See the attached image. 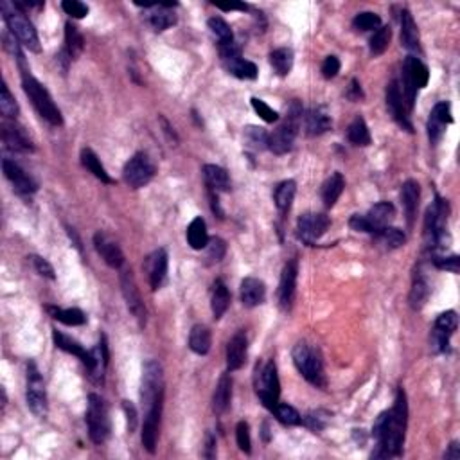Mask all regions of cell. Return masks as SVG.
Returning a JSON list of instances; mask_svg holds the SVG:
<instances>
[{
	"label": "cell",
	"instance_id": "obj_1",
	"mask_svg": "<svg viewBox=\"0 0 460 460\" xmlns=\"http://www.w3.org/2000/svg\"><path fill=\"white\" fill-rule=\"evenodd\" d=\"M406 423H408V403H406L404 391L399 388L392 410L380 414L372 426V437L377 441V451L372 453L374 459H380V457L388 459V457L401 455Z\"/></svg>",
	"mask_w": 460,
	"mask_h": 460
},
{
	"label": "cell",
	"instance_id": "obj_2",
	"mask_svg": "<svg viewBox=\"0 0 460 460\" xmlns=\"http://www.w3.org/2000/svg\"><path fill=\"white\" fill-rule=\"evenodd\" d=\"M0 11H2L6 25L10 29V33L13 34V38H17V40L31 52L42 51L36 29H34V25L31 23V20L25 17V11L20 10L17 2H10V0L0 2Z\"/></svg>",
	"mask_w": 460,
	"mask_h": 460
},
{
	"label": "cell",
	"instance_id": "obj_3",
	"mask_svg": "<svg viewBox=\"0 0 460 460\" xmlns=\"http://www.w3.org/2000/svg\"><path fill=\"white\" fill-rule=\"evenodd\" d=\"M22 87L25 96L29 98V101L33 102L34 110H36L49 124L52 126L63 124V117H61L60 108L54 105L51 94L47 92L45 87H43L38 79H34L31 74H25L22 78Z\"/></svg>",
	"mask_w": 460,
	"mask_h": 460
},
{
	"label": "cell",
	"instance_id": "obj_4",
	"mask_svg": "<svg viewBox=\"0 0 460 460\" xmlns=\"http://www.w3.org/2000/svg\"><path fill=\"white\" fill-rule=\"evenodd\" d=\"M300 122H303V107L298 101H293L283 124L270 135L268 149H272L275 155H286L292 151L295 137L300 130Z\"/></svg>",
	"mask_w": 460,
	"mask_h": 460
},
{
	"label": "cell",
	"instance_id": "obj_5",
	"mask_svg": "<svg viewBox=\"0 0 460 460\" xmlns=\"http://www.w3.org/2000/svg\"><path fill=\"white\" fill-rule=\"evenodd\" d=\"M293 363L297 371L303 374L306 382L311 385L324 388L326 386V374H324V363H322L320 354L316 353L311 345H307L306 342H298L293 347Z\"/></svg>",
	"mask_w": 460,
	"mask_h": 460
},
{
	"label": "cell",
	"instance_id": "obj_6",
	"mask_svg": "<svg viewBox=\"0 0 460 460\" xmlns=\"http://www.w3.org/2000/svg\"><path fill=\"white\" fill-rule=\"evenodd\" d=\"M428 79H430V72H428V67L424 65L423 61L415 56H408L403 63V83L399 85L401 92H403L404 105L408 108V112L414 108L415 101V94L417 90L424 89L428 85Z\"/></svg>",
	"mask_w": 460,
	"mask_h": 460
},
{
	"label": "cell",
	"instance_id": "obj_7",
	"mask_svg": "<svg viewBox=\"0 0 460 460\" xmlns=\"http://www.w3.org/2000/svg\"><path fill=\"white\" fill-rule=\"evenodd\" d=\"M256 392L259 395L261 403L265 404L270 412L279 404L281 395V382L277 374V365L274 360L266 362L263 367H257L256 372Z\"/></svg>",
	"mask_w": 460,
	"mask_h": 460
},
{
	"label": "cell",
	"instance_id": "obj_8",
	"mask_svg": "<svg viewBox=\"0 0 460 460\" xmlns=\"http://www.w3.org/2000/svg\"><path fill=\"white\" fill-rule=\"evenodd\" d=\"M87 424L89 435L94 444H102L110 435V417H108L107 403L101 395H89V410H87Z\"/></svg>",
	"mask_w": 460,
	"mask_h": 460
},
{
	"label": "cell",
	"instance_id": "obj_9",
	"mask_svg": "<svg viewBox=\"0 0 460 460\" xmlns=\"http://www.w3.org/2000/svg\"><path fill=\"white\" fill-rule=\"evenodd\" d=\"M126 186H130L131 189H140V187L148 186L149 182L155 177V164L151 162L148 153L139 151L126 162L124 171H122Z\"/></svg>",
	"mask_w": 460,
	"mask_h": 460
},
{
	"label": "cell",
	"instance_id": "obj_10",
	"mask_svg": "<svg viewBox=\"0 0 460 460\" xmlns=\"http://www.w3.org/2000/svg\"><path fill=\"white\" fill-rule=\"evenodd\" d=\"M160 395H164L162 367L155 360H149V362H146L144 369H142V386H140V399H142L146 410Z\"/></svg>",
	"mask_w": 460,
	"mask_h": 460
},
{
	"label": "cell",
	"instance_id": "obj_11",
	"mask_svg": "<svg viewBox=\"0 0 460 460\" xmlns=\"http://www.w3.org/2000/svg\"><path fill=\"white\" fill-rule=\"evenodd\" d=\"M28 406L36 417L47 415V392L43 377L33 362L28 365Z\"/></svg>",
	"mask_w": 460,
	"mask_h": 460
},
{
	"label": "cell",
	"instance_id": "obj_12",
	"mask_svg": "<svg viewBox=\"0 0 460 460\" xmlns=\"http://www.w3.org/2000/svg\"><path fill=\"white\" fill-rule=\"evenodd\" d=\"M329 228V218L320 212H306L297 221V234L306 245H313Z\"/></svg>",
	"mask_w": 460,
	"mask_h": 460
},
{
	"label": "cell",
	"instance_id": "obj_13",
	"mask_svg": "<svg viewBox=\"0 0 460 460\" xmlns=\"http://www.w3.org/2000/svg\"><path fill=\"white\" fill-rule=\"evenodd\" d=\"M162 404L164 395H160L148 408L144 417V424H142V446L149 453L157 451L158 430H160V417H162Z\"/></svg>",
	"mask_w": 460,
	"mask_h": 460
},
{
	"label": "cell",
	"instance_id": "obj_14",
	"mask_svg": "<svg viewBox=\"0 0 460 460\" xmlns=\"http://www.w3.org/2000/svg\"><path fill=\"white\" fill-rule=\"evenodd\" d=\"M121 288H122V297L126 300V306L130 309L131 315L139 320L140 326L146 324V307L142 303V297H140V292L135 284L133 274L131 270H122L121 274Z\"/></svg>",
	"mask_w": 460,
	"mask_h": 460
},
{
	"label": "cell",
	"instance_id": "obj_15",
	"mask_svg": "<svg viewBox=\"0 0 460 460\" xmlns=\"http://www.w3.org/2000/svg\"><path fill=\"white\" fill-rule=\"evenodd\" d=\"M457 326H459V318H457L455 311L441 313L437 316L432 333V347L435 353H446L450 338L457 331Z\"/></svg>",
	"mask_w": 460,
	"mask_h": 460
},
{
	"label": "cell",
	"instance_id": "obj_16",
	"mask_svg": "<svg viewBox=\"0 0 460 460\" xmlns=\"http://www.w3.org/2000/svg\"><path fill=\"white\" fill-rule=\"evenodd\" d=\"M386 107H388V112H391L392 119H394L403 130L414 131L412 122H410L408 119V108L404 105L403 92H401L399 83H397L395 79L386 85Z\"/></svg>",
	"mask_w": 460,
	"mask_h": 460
},
{
	"label": "cell",
	"instance_id": "obj_17",
	"mask_svg": "<svg viewBox=\"0 0 460 460\" xmlns=\"http://www.w3.org/2000/svg\"><path fill=\"white\" fill-rule=\"evenodd\" d=\"M297 274H298V263L293 257L289 259L283 268L279 284V303L284 311L292 309L293 300H295V288H297Z\"/></svg>",
	"mask_w": 460,
	"mask_h": 460
},
{
	"label": "cell",
	"instance_id": "obj_18",
	"mask_svg": "<svg viewBox=\"0 0 460 460\" xmlns=\"http://www.w3.org/2000/svg\"><path fill=\"white\" fill-rule=\"evenodd\" d=\"M2 169H4L6 178L13 184L14 191L20 193V195H33V193H36L38 184L34 182V178L29 173L23 171L14 160L4 158L2 160Z\"/></svg>",
	"mask_w": 460,
	"mask_h": 460
},
{
	"label": "cell",
	"instance_id": "obj_19",
	"mask_svg": "<svg viewBox=\"0 0 460 460\" xmlns=\"http://www.w3.org/2000/svg\"><path fill=\"white\" fill-rule=\"evenodd\" d=\"M94 247H96L99 256L102 257V261H105L110 268L119 270L122 265H124V254H122L119 245H117L108 234L101 232V230L96 232V236H94Z\"/></svg>",
	"mask_w": 460,
	"mask_h": 460
},
{
	"label": "cell",
	"instance_id": "obj_20",
	"mask_svg": "<svg viewBox=\"0 0 460 460\" xmlns=\"http://www.w3.org/2000/svg\"><path fill=\"white\" fill-rule=\"evenodd\" d=\"M453 122L451 117V105L448 101H441L433 107L432 113H430V121H428V135L432 144H437L441 137L444 135L446 126Z\"/></svg>",
	"mask_w": 460,
	"mask_h": 460
},
{
	"label": "cell",
	"instance_id": "obj_21",
	"mask_svg": "<svg viewBox=\"0 0 460 460\" xmlns=\"http://www.w3.org/2000/svg\"><path fill=\"white\" fill-rule=\"evenodd\" d=\"M2 142L8 149L11 151H20V153H28V151H33L34 146L31 142L23 128H20L19 124L14 122H4L2 124Z\"/></svg>",
	"mask_w": 460,
	"mask_h": 460
},
{
	"label": "cell",
	"instance_id": "obj_22",
	"mask_svg": "<svg viewBox=\"0 0 460 460\" xmlns=\"http://www.w3.org/2000/svg\"><path fill=\"white\" fill-rule=\"evenodd\" d=\"M146 270H148L149 274L151 289L157 292L164 284V281H166V275H168V252L164 250V248H158L157 252H153L146 259Z\"/></svg>",
	"mask_w": 460,
	"mask_h": 460
},
{
	"label": "cell",
	"instance_id": "obj_23",
	"mask_svg": "<svg viewBox=\"0 0 460 460\" xmlns=\"http://www.w3.org/2000/svg\"><path fill=\"white\" fill-rule=\"evenodd\" d=\"M395 216L394 205L391 201H380L374 207H371L367 214H365V219H367L369 228H371V234H380L385 227L391 225V221Z\"/></svg>",
	"mask_w": 460,
	"mask_h": 460
},
{
	"label": "cell",
	"instance_id": "obj_24",
	"mask_svg": "<svg viewBox=\"0 0 460 460\" xmlns=\"http://www.w3.org/2000/svg\"><path fill=\"white\" fill-rule=\"evenodd\" d=\"M247 349L248 340L245 331H239L230 338L227 345V367L228 371H239L245 365L247 360Z\"/></svg>",
	"mask_w": 460,
	"mask_h": 460
},
{
	"label": "cell",
	"instance_id": "obj_25",
	"mask_svg": "<svg viewBox=\"0 0 460 460\" xmlns=\"http://www.w3.org/2000/svg\"><path fill=\"white\" fill-rule=\"evenodd\" d=\"M52 340H54V344H56L58 349H61V351H65V353L69 354H74V356H78V358L87 365L89 371L92 369L94 363L92 353H89V351L79 344V342H76V340L70 338V336L63 335V333H60L58 329H52Z\"/></svg>",
	"mask_w": 460,
	"mask_h": 460
},
{
	"label": "cell",
	"instance_id": "obj_26",
	"mask_svg": "<svg viewBox=\"0 0 460 460\" xmlns=\"http://www.w3.org/2000/svg\"><path fill=\"white\" fill-rule=\"evenodd\" d=\"M177 6V2H164V4H155L149 14V25L160 33V31H166L171 25L177 23V14L173 13V8Z\"/></svg>",
	"mask_w": 460,
	"mask_h": 460
},
{
	"label": "cell",
	"instance_id": "obj_27",
	"mask_svg": "<svg viewBox=\"0 0 460 460\" xmlns=\"http://www.w3.org/2000/svg\"><path fill=\"white\" fill-rule=\"evenodd\" d=\"M401 45L410 52H421V38L410 11L401 13Z\"/></svg>",
	"mask_w": 460,
	"mask_h": 460
},
{
	"label": "cell",
	"instance_id": "obj_28",
	"mask_svg": "<svg viewBox=\"0 0 460 460\" xmlns=\"http://www.w3.org/2000/svg\"><path fill=\"white\" fill-rule=\"evenodd\" d=\"M266 298V286L261 279L256 277H247L241 283V303L247 307H256L265 303Z\"/></svg>",
	"mask_w": 460,
	"mask_h": 460
},
{
	"label": "cell",
	"instance_id": "obj_29",
	"mask_svg": "<svg viewBox=\"0 0 460 460\" xmlns=\"http://www.w3.org/2000/svg\"><path fill=\"white\" fill-rule=\"evenodd\" d=\"M304 124H306V133L309 137H316V135L326 133L331 128L333 121H331V116L327 113V110L324 107H316L311 108L309 112L304 116Z\"/></svg>",
	"mask_w": 460,
	"mask_h": 460
},
{
	"label": "cell",
	"instance_id": "obj_30",
	"mask_svg": "<svg viewBox=\"0 0 460 460\" xmlns=\"http://www.w3.org/2000/svg\"><path fill=\"white\" fill-rule=\"evenodd\" d=\"M419 198H421V189H419L417 182L415 180L404 182L403 187H401V200H403L404 212H406V219H408L410 227L414 225L415 214H417Z\"/></svg>",
	"mask_w": 460,
	"mask_h": 460
},
{
	"label": "cell",
	"instance_id": "obj_31",
	"mask_svg": "<svg viewBox=\"0 0 460 460\" xmlns=\"http://www.w3.org/2000/svg\"><path fill=\"white\" fill-rule=\"evenodd\" d=\"M230 399H232V380L228 374H223L219 377L216 391L212 395V410L214 414L223 415L230 406Z\"/></svg>",
	"mask_w": 460,
	"mask_h": 460
},
{
	"label": "cell",
	"instance_id": "obj_32",
	"mask_svg": "<svg viewBox=\"0 0 460 460\" xmlns=\"http://www.w3.org/2000/svg\"><path fill=\"white\" fill-rule=\"evenodd\" d=\"M204 178L210 191L227 193L228 189H230V178H228V173L225 171L223 168L216 166V164H205Z\"/></svg>",
	"mask_w": 460,
	"mask_h": 460
},
{
	"label": "cell",
	"instance_id": "obj_33",
	"mask_svg": "<svg viewBox=\"0 0 460 460\" xmlns=\"http://www.w3.org/2000/svg\"><path fill=\"white\" fill-rule=\"evenodd\" d=\"M228 306H230V293H228V288L225 286L223 281L218 279L212 286V298H210V307H212L214 318L216 320L221 318L227 313Z\"/></svg>",
	"mask_w": 460,
	"mask_h": 460
},
{
	"label": "cell",
	"instance_id": "obj_34",
	"mask_svg": "<svg viewBox=\"0 0 460 460\" xmlns=\"http://www.w3.org/2000/svg\"><path fill=\"white\" fill-rule=\"evenodd\" d=\"M345 187V180L342 177V173H333L322 186V200L326 207H333V205L338 201V198L342 196Z\"/></svg>",
	"mask_w": 460,
	"mask_h": 460
},
{
	"label": "cell",
	"instance_id": "obj_35",
	"mask_svg": "<svg viewBox=\"0 0 460 460\" xmlns=\"http://www.w3.org/2000/svg\"><path fill=\"white\" fill-rule=\"evenodd\" d=\"M81 164H83L85 168L89 169V171L92 173L94 177L98 178V180H101L102 184H113V178L108 175L105 166H102L101 160H99L98 155L94 153L92 149L85 148L83 151H81Z\"/></svg>",
	"mask_w": 460,
	"mask_h": 460
},
{
	"label": "cell",
	"instance_id": "obj_36",
	"mask_svg": "<svg viewBox=\"0 0 460 460\" xmlns=\"http://www.w3.org/2000/svg\"><path fill=\"white\" fill-rule=\"evenodd\" d=\"M187 241L195 250H204L209 243V234H207V225L204 218H195L187 228Z\"/></svg>",
	"mask_w": 460,
	"mask_h": 460
},
{
	"label": "cell",
	"instance_id": "obj_37",
	"mask_svg": "<svg viewBox=\"0 0 460 460\" xmlns=\"http://www.w3.org/2000/svg\"><path fill=\"white\" fill-rule=\"evenodd\" d=\"M225 69L230 72L232 76L239 79H256L257 78V67L256 63L245 60L243 56L232 58V60L223 61Z\"/></svg>",
	"mask_w": 460,
	"mask_h": 460
},
{
	"label": "cell",
	"instance_id": "obj_38",
	"mask_svg": "<svg viewBox=\"0 0 460 460\" xmlns=\"http://www.w3.org/2000/svg\"><path fill=\"white\" fill-rule=\"evenodd\" d=\"M210 342H212V338H210V331L207 327L201 326V324L193 327L191 335H189V347H191L193 353L200 354V356L207 354L210 351Z\"/></svg>",
	"mask_w": 460,
	"mask_h": 460
},
{
	"label": "cell",
	"instance_id": "obj_39",
	"mask_svg": "<svg viewBox=\"0 0 460 460\" xmlns=\"http://www.w3.org/2000/svg\"><path fill=\"white\" fill-rule=\"evenodd\" d=\"M47 311L51 313V316L54 320L65 324V326H83L87 322V316L81 309H76V307H69V309H61V307L49 306Z\"/></svg>",
	"mask_w": 460,
	"mask_h": 460
},
{
	"label": "cell",
	"instance_id": "obj_40",
	"mask_svg": "<svg viewBox=\"0 0 460 460\" xmlns=\"http://www.w3.org/2000/svg\"><path fill=\"white\" fill-rule=\"evenodd\" d=\"M295 193H297V184L293 180H284L275 187L274 200L281 212H288L289 207H292L293 198H295Z\"/></svg>",
	"mask_w": 460,
	"mask_h": 460
},
{
	"label": "cell",
	"instance_id": "obj_41",
	"mask_svg": "<svg viewBox=\"0 0 460 460\" xmlns=\"http://www.w3.org/2000/svg\"><path fill=\"white\" fill-rule=\"evenodd\" d=\"M65 51L70 56V60H78L85 49V40L83 34L79 33V29L70 22L65 25Z\"/></svg>",
	"mask_w": 460,
	"mask_h": 460
},
{
	"label": "cell",
	"instance_id": "obj_42",
	"mask_svg": "<svg viewBox=\"0 0 460 460\" xmlns=\"http://www.w3.org/2000/svg\"><path fill=\"white\" fill-rule=\"evenodd\" d=\"M347 139L354 146H369L371 144V133H369L367 122L363 121V117H354V121L349 124Z\"/></svg>",
	"mask_w": 460,
	"mask_h": 460
},
{
	"label": "cell",
	"instance_id": "obj_43",
	"mask_svg": "<svg viewBox=\"0 0 460 460\" xmlns=\"http://www.w3.org/2000/svg\"><path fill=\"white\" fill-rule=\"evenodd\" d=\"M270 63L274 67V70L279 76H288L289 70L293 67V51L292 49H275L272 54H270Z\"/></svg>",
	"mask_w": 460,
	"mask_h": 460
},
{
	"label": "cell",
	"instance_id": "obj_44",
	"mask_svg": "<svg viewBox=\"0 0 460 460\" xmlns=\"http://www.w3.org/2000/svg\"><path fill=\"white\" fill-rule=\"evenodd\" d=\"M430 295V288H428V283L423 277H415L414 284H412V289H410V297L408 303L412 309H421V307L426 304V298Z\"/></svg>",
	"mask_w": 460,
	"mask_h": 460
},
{
	"label": "cell",
	"instance_id": "obj_45",
	"mask_svg": "<svg viewBox=\"0 0 460 460\" xmlns=\"http://www.w3.org/2000/svg\"><path fill=\"white\" fill-rule=\"evenodd\" d=\"M391 38H392V29L391 25H383L372 34L371 38V54L372 56H382L383 52L388 49L391 45Z\"/></svg>",
	"mask_w": 460,
	"mask_h": 460
},
{
	"label": "cell",
	"instance_id": "obj_46",
	"mask_svg": "<svg viewBox=\"0 0 460 460\" xmlns=\"http://www.w3.org/2000/svg\"><path fill=\"white\" fill-rule=\"evenodd\" d=\"M268 139L270 135L266 133L263 128L248 126L247 130H245V142H247L248 148H252L254 151H263V149L268 148Z\"/></svg>",
	"mask_w": 460,
	"mask_h": 460
},
{
	"label": "cell",
	"instance_id": "obj_47",
	"mask_svg": "<svg viewBox=\"0 0 460 460\" xmlns=\"http://www.w3.org/2000/svg\"><path fill=\"white\" fill-rule=\"evenodd\" d=\"M207 23H209L210 33L218 38L219 45H221V43L234 42L232 29H230V25H228L223 19H219V17H212V19H209V22Z\"/></svg>",
	"mask_w": 460,
	"mask_h": 460
},
{
	"label": "cell",
	"instance_id": "obj_48",
	"mask_svg": "<svg viewBox=\"0 0 460 460\" xmlns=\"http://www.w3.org/2000/svg\"><path fill=\"white\" fill-rule=\"evenodd\" d=\"M376 236L380 237V241H382L386 248H391V250L403 247L404 243H406V236L401 232L399 228L394 227H385L382 232L376 234Z\"/></svg>",
	"mask_w": 460,
	"mask_h": 460
},
{
	"label": "cell",
	"instance_id": "obj_49",
	"mask_svg": "<svg viewBox=\"0 0 460 460\" xmlns=\"http://www.w3.org/2000/svg\"><path fill=\"white\" fill-rule=\"evenodd\" d=\"M0 112L8 119H17L19 116V102L11 96L8 85H2V92H0Z\"/></svg>",
	"mask_w": 460,
	"mask_h": 460
},
{
	"label": "cell",
	"instance_id": "obj_50",
	"mask_svg": "<svg viewBox=\"0 0 460 460\" xmlns=\"http://www.w3.org/2000/svg\"><path fill=\"white\" fill-rule=\"evenodd\" d=\"M275 417L279 419V423H283L284 426H297V424L303 423V417L298 414L297 410L289 406V404H277L274 408Z\"/></svg>",
	"mask_w": 460,
	"mask_h": 460
},
{
	"label": "cell",
	"instance_id": "obj_51",
	"mask_svg": "<svg viewBox=\"0 0 460 460\" xmlns=\"http://www.w3.org/2000/svg\"><path fill=\"white\" fill-rule=\"evenodd\" d=\"M353 25L358 31H374L382 25V19H380V14L365 11V13H358L354 17Z\"/></svg>",
	"mask_w": 460,
	"mask_h": 460
},
{
	"label": "cell",
	"instance_id": "obj_52",
	"mask_svg": "<svg viewBox=\"0 0 460 460\" xmlns=\"http://www.w3.org/2000/svg\"><path fill=\"white\" fill-rule=\"evenodd\" d=\"M205 248H207V259L210 263H219L225 257V254H227V245H225L221 237H212V239H209Z\"/></svg>",
	"mask_w": 460,
	"mask_h": 460
},
{
	"label": "cell",
	"instance_id": "obj_53",
	"mask_svg": "<svg viewBox=\"0 0 460 460\" xmlns=\"http://www.w3.org/2000/svg\"><path fill=\"white\" fill-rule=\"evenodd\" d=\"M236 441L239 450L245 451V453H250L252 451V439H250V426H248L247 421H239L236 426Z\"/></svg>",
	"mask_w": 460,
	"mask_h": 460
},
{
	"label": "cell",
	"instance_id": "obj_54",
	"mask_svg": "<svg viewBox=\"0 0 460 460\" xmlns=\"http://www.w3.org/2000/svg\"><path fill=\"white\" fill-rule=\"evenodd\" d=\"M252 107H254L257 116H259L265 122H275L277 119H279V113L275 112L272 107H268L265 101H261V99L252 98Z\"/></svg>",
	"mask_w": 460,
	"mask_h": 460
},
{
	"label": "cell",
	"instance_id": "obj_55",
	"mask_svg": "<svg viewBox=\"0 0 460 460\" xmlns=\"http://www.w3.org/2000/svg\"><path fill=\"white\" fill-rule=\"evenodd\" d=\"M61 8L67 14H70L72 19H85L89 14V6L79 2V0H63Z\"/></svg>",
	"mask_w": 460,
	"mask_h": 460
},
{
	"label": "cell",
	"instance_id": "obj_56",
	"mask_svg": "<svg viewBox=\"0 0 460 460\" xmlns=\"http://www.w3.org/2000/svg\"><path fill=\"white\" fill-rule=\"evenodd\" d=\"M31 261H33L34 270H36L38 274L42 275V277H47V279H51V281L56 279V275H54V268H52V265L49 263V261L43 259V257H40V256H31Z\"/></svg>",
	"mask_w": 460,
	"mask_h": 460
},
{
	"label": "cell",
	"instance_id": "obj_57",
	"mask_svg": "<svg viewBox=\"0 0 460 460\" xmlns=\"http://www.w3.org/2000/svg\"><path fill=\"white\" fill-rule=\"evenodd\" d=\"M433 265L437 266L439 270H446V272H451V274H459V272H460V257L459 256L435 257V259H433Z\"/></svg>",
	"mask_w": 460,
	"mask_h": 460
},
{
	"label": "cell",
	"instance_id": "obj_58",
	"mask_svg": "<svg viewBox=\"0 0 460 460\" xmlns=\"http://www.w3.org/2000/svg\"><path fill=\"white\" fill-rule=\"evenodd\" d=\"M340 72V60L336 56H327L322 63V76L326 79H333Z\"/></svg>",
	"mask_w": 460,
	"mask_h": 460
},
{
	"label": "cell",
	"instance_id": "obj_59",
	"mask_svg": "<svg viewBox=\"0 0 460 460\" xmlns=\"http://www.w3.org/2000/svg\"><path fill=\"white\" fill-rule=\"evenodd\" d=\"M122 408H124V414H126L128 432L133 433L135 428H137V408H135L131 401H122Z\"/></svg>",
	"mask_w": 460,
	"mask_h": 460
},
{
	"label": "cell",
	"instance_id": "obj_60",
	"mask_svg": "<svg viewBox=\"0 0 460 460\" xmlns=\"http://www.w3.org/2000/svg\"><path fill=\"white\" fill-rule=\"evenodd\" d=\"M304 424H306L309 430H313V432H320V430H324V426H326V421L320 417V414H307L306 417H304Z\"/></svg>",
	"mask_w": 460,
	"mask_h": 460
},
{
	"label": "cell",
	"instance_id": "obj_61",
	"mask_svg": "<svg viewBox=\"0 0 460 460\" xmlns=\"http://www.w3.org/2000/svg\"><path fill=\"white\" fill-rule=\"evenodd\" d=\"M204 457L205 459H214L216 457V439L212 437V433H207V437H205Z\"/></svg>",
	"mask_w": 460,
	"mask_h": 460
},
{
	"label": "cell",
	"instance_id": "obj_62",
	"mask_svg": "<svg viewBox=\"0 0 460 460\" xmlns=\"http://www.w3.org/2000/svg\"><path fill=\"white\" fill-rule=\"evenodd\" d=\"M214 6L221 11H247L248 6L243 4V2H230V4H219V2H214Z\"/></svg>",
	"mask_w": 460,
	"mask_h": 460
},
{
	"label": "cell",
	"instance_id": "obj_63",
	"mask_svg": "<svg viewBox=\"0 0 460 460\" xmlns=\"http://www.w3.org/2000/svg\"><path fill=\"white\" fill-rule=\"evenodd\" d=\"M347 98L353 99V101H360V99L363 98L362 87H360V83L356 81V79H353V81H351V89H349V92H347Z\"/></svg>",
	"mask_w": 460,
	"mask_h": 460
},
{
	"label": "cell",
	"instance_id": "obj_64",
	"mask_svg": "<svg viewBox=\"0 0 460 460\" xmlns=\"http://www.w3.org/2000/svg\"><path fill=\"white\" fill-rule=\"evenodd\" d=\"M444 457H446V459H451V460L460 459V446H459V442H451L450 451H448V453Z\"/></svg>",
	"mask_w": 460,
	"mask_h": 460
}]
</instances>
